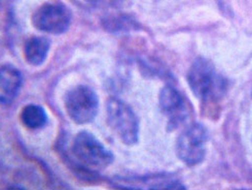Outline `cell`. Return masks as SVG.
Listing matches in <instances>:
<instances>
[{
    "label": "cell",
    "mask_w": 252,
    "mask_h": 190,
    "mask_svg": "<svg viewBox=\"0 0 252 190\" xmlns=\"http://www.w3.org/2000/svg\"><path fill=\"white\" fill-rule=\"evenodd\" d=\"M188 82L192 93L205 104L220 100L227 89L226 80L216 73L211 62L204 58H198L191 64Z\"/></svg>",
    "instance_id": "cell-1"
},
{
    "label": "cell",
    "mask_w": 252,
    "mask_h": 190,
    "mask_svg": "<svg viewBox=\"0 0 252 190\" xmlns=\"http://www.w3.org/2000/svg\"><path fill=\"white\" fill-rule=\"evenodd\" d=\"M71 152L75 159L90 171L105 170L114 160L113 153L89 131H79L74 137Z\"/></svg>",
    "instance_id": "cell-2"
},
{
    "label": "cell",
    "mask_w": 252,
    "mask_h": 190,
    "mask_svg": "<svg viewBox=\"0 0 252 190\" xmlns=\"http://www.w3.org/2000/svg\"><path fill=\"white\" fill-rule=\"evenodd\" d=\"M107 123L120 141L128 146L138 143L139 121L134 111L123 100L110 98L106 104Z\"/></svg>",
    "instance_id": "cell-3"
},
{
    "label": "cell",
    "mask_w": 252,
    "mask_h": 190,
    "mask_svg": "<svg viewBox=\"0 0 252 190\" xmlns=\"http://www.w3.org/2000/svg\"><path fill=\"white\" fill-rule=\"evenodd\" d=\"M64 105L67 115L73 122L88 124L94 121L98 114L99 99L91 87L78 85L66 93Z\"/></svg>",
    "instance_id": "cell-4"
},
{
    "label": "cell",
    "mask_w": 252,
    "mask_h": 190,
    "mask_svg": "<svg viewBox=\"0 0 252 190\" xmlns=\"http://www.w3.org/2000/svg\"><path fill=\"white\" fill-rule=\"evenodd\" d=\"M208 131L202 124L196 123L181 132L177 140L176 150L181 161L189 166L201 163L206 154Z\"/></svg>",
    "instance_id": "cell-5"
},
{
    "label": "cell",
    "mask_w": 252,
    "mask_h": 190,
    "mask_svg": "<svg viewBox=\"0 0 252 190\" xmlns=\"http://www.w3.org/2000/svg\"><path fill=\"white\" fill-rule=\"evenodd\" d=\"M70 23V10L61 3H43L32 15V25L49 35H63L69 29Z\"/></svg>",
    "instance_id": "cell-6"
},
{
    "label": "cell",
    "mask_w": 252,
    "mask_h": 190,
    "mask_svg": "<svg viewBox=\"0 0 252 190\" xmlns=\"http://www.w3.org/2000/svg\"><path fill=\"white\" fill-rule=\"evenodd\" d=\"M159 106L168 118V129L173 130L185 123L189 111L186 99L174 87L166 86L159 94Z\"/></svg>",
    "instance_id": "cell-7"
},
{
    "label": "cell",
    "mask_w": 252,
    "mask_h": 190,
    "mask_svg": "<svg viewBox=\"0 0 252 190\" xmlns=\"http://www.w3.org/2000/svg\"><path fill=\"white\" fill-rule=\"evenodd\" d=\"M23 83L22 74L14 65L5 64L0 68V104L10 105L14 102Z\"/></svg>",
    "instance_id": "cell-8"
},
{
    "label": "cell",
    "mask_w": 252,
    "mask_h": 190,
    "mask_svg": "<svg viewBox=\"0 0 252 190\" xmlns=\"http://www.w3.org/2000/svg\"><path fill=\"white\" fill-rule=\"evenodd\" d=\"M51 49V41L43 37L30 38L24 46V57L32 66L41 65L48 57Z\"/></svg>",
    "instance_id": "cell-9"
},
{
    "label": "cell",
    "mask_w": 252,
    "mask_h": 190,
    "mask_svg": "<svg viewBox=\"0 0 252 190\" xmlns=\"http://www.w3.org/2000/svg\"><path fill=\"white\" fill-rule=\"evenodd\" d=\"M20 120L28 129H39L47 124L48 115L42 107L31 104L23 108Z\"/></svg>",
    "instance_id": "cell-10"
}]
</instances>
